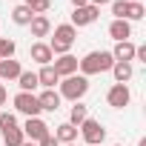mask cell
I'll return each mask as SVG.
<instances>
[{
    "label": "cell",
    "mask_w": 146,
    "mask_h": 146,
    "mask_svg": "<svg viewBox=\"0 0 146 146\" xmlns=\"http://www.w3.org/2000/svg\"><path fill=\"white\" fill-rule=\"evenodd\" d=\"M6 100H9V92H6V86H3V83H0V106H3Z\"/></svg>",
    "instance_id": "29"
},
{
    "label": "cell",
    "mask_w": 146,
    "mask_h": 146,
    "mask_svg": "<svg viewBox=\"0 0 146 146\" xmlns=\"http://www.w3.org/2000/svg\"><path fill=\"white\" fill-rule=\"evenodd\" d=\"M29 54H32V60H35V63H40V66H49V63L54 60V54H52V49H49V43H43V40H37V43H32V49H29Z\"/></svg>",
    "instance_id": "10"
},
{
    "label": "cell",
    "mask_w": 146,
    "mask_h": 146,
    "mask_svg": "<svg viewBox=\"0 0 146 146\" xmlns=\"http://www.w3.org/2000/svg\"><path fill=\"white\" fill-rule=\"evenodd\" d=\"M52 69L57 72V78H69V75H78V57L75 54H60L52 60Z\"/></svg>",
    "instance_id": "9"
},
{
    "label": "cell",
    "mask_w": 146,
    "mask_h": 146,
    "mask_svg": "<svg viewBox=\"0 0 146 146\" xmlns=\"http://www.w3.org/2000/svg\"><path fill=\"white\" fill-rule=\"evenodd\" d=\"M15 52H17L15 40H9V37H0V60H9V57H15Z\"/></svg>",
    "instance_id": "25"
},
{
    "label": "cell",
    "mask_w": 146,
    "mask_h": 146,
    "mask_svg": "<svg viewBox=\"0 0 146 146\" xmlns=\"http://www.w3.org/2000/svg\"><path fill=\"white\" fill-rule=\"evenodd\" d=\"M54 140L63 146V143H75L78 140V126H72V123H60L54 129Z\"/></svg>",
    "instance_id": "17"
},
{
    "label": "cell",
    "mask_w": 146,
    "mask_h": 146,
    "mask_svg": "<svg viewBox=\"0 0 146 146\" xmlns=\"http://www.w3.org/2000/svg\"><path fill=\"white\" fill-rule=\"evenodd\" d=\"M60 98H66V100H80L86 92H89V78H83V75H69V78H60Z\"/></svg>",
    "instance_id": "3"
},
{
    "label": "cell",
    "mask_w": 146,
    "mask_h": 146,
    "mask_svg": "<svg viewBox=\"0 0 146 146\" xmlns=\"http://www.w3.org/2000/svg\"><path fill=\"white\" fill-rule=\"evenodd\" d=\"M17 86H20V92H35L40 83H37V72H29V69H23L20 75H17Z\"/></svg>",
    "instance_id": "19"
},
{
    "label": "cell",
    "mask_w": 146,
    "mask_h": 146,
    "mask_svg": "<svg viewBox=\"0 0 146 146\" xmlns=\"http://www.w3.org/2000/svg\"><path fill=\"white\" fill-rule=\"evenodd\" d=\"M60 95L54 92V89H43L40 95H37V103H40V112H57L60 109Z\"/></svg>",
    "instance_id": "11"
},
{
    "label": "cell",
    "mask_w": 146,
    "mask_h": 146,
    "mask_svg": "<svg viewBox=\"0 0 146 146\" xmlns=\"http://www.w3.org/2000/svg\"><path fill=\"white\" fill-rule=\"evenodd\" d=\"M106 103H109L112 109H126V106L132 103V92H129V86H126V83H115V86L106 92Z\"/></svg>",
    "instance_id": "7"
},
{
    "label": "cell",
    "mask_w": 146,
    "mask_h": 146,
    "mask_svg": "<svg viewBox=\"0 0 146 146\" xmlns=\"http://www.w3.org/2000/svg\"><path fill=\"white\" fill-rule=\"evenodd\" d=\"M78 129H80V137H83L89 146H103V140H106V129H103V123H100V120L86 117Z\"/></svg>",
    "instance_id": "4"
},
{
    "label": "cell",
    "mask_w": 146,
    "mask_h": 146,
    "mask_svg": "<svg viewBox=\"0 0 146 146\" xmlns=\"http://www.w3.org/2000/svg\"><path fill=\"white\" fill-rule=\"evenodd\" d=\"M115 66V57L112 52H89L78 60V69L83 78H92V75H100V72H109Z\"/></svg>",
    "instance_id": "1"
},
{
    "label": "cell",
    "mask_w": 146,
    "mask_h": 146,
    "mask_svg": "<svg viewBox=\"0 0 146 146\" xmlns=\"http://www.w3.org/2000/svg\"><path fill=\"white\" fill-rule=\"evenodd\" d=\"M15 109L26 117H37L40 115V103H37V95L35 92H17L15 95Z\"/></svg>",
    "instance_id": "6"
},
{
    "label": "cell",
    "mask_w": 146,
    "mask_h": 146,
    "mask_svg": "<svg viewBox=\"0 0 146 146\" xmlns=\"http://www.w3.org/2000/svg\"><path fill=\"white\" fill-rule=\"evenodd\" d=\"M37 146H60V143H57V140H54V135H49V137H46V140H40V143H37Z\"/></svg>",
    "instance_id": "28"
},
{
    "label": "cell",
    "mask_w": 146,
    "mask_h": 146,
    "mask_svg": "<svg viewBox=\"0 0 146 146\" xmlns=\"http://www.w3.org/2000/svg\"><path fill=\"white\" fill-rule=\"evenodd\" d=\"M109 72L115 75V83H129V80H132V75H135L132 63H120V60H115V66H112Z\"/></svg>",
    "instance_id": "18"
},
{
    "label": "cell",
    "mask_w": 146,
    "mask_h": 146,
    "mask_svg": "<svg viewBox=\"0 0 146 146\" xmlns=\"http://www.w3.org/2000/svg\"><path fill=\"white\" fill-rule=\"evenodd\" d=\"M86 117H89V106H83V103L78 100L75 106H72V112H69V120H66V123H72V126H80Z\"/></svg>",
    "instance_id": "21"
},
{
    "label": "cell",
    "mask_w": 146,
    "mask_h": 146,
    "mask_svg": "<svg viewBox=\"0 0 146 146\" xmlns=\"http://www.w3.org/2000/svg\"><path fill=\"white\" fill-rule=\"evenodd\" d=\"M29 29H32V37H49V32H52V20H49L46 15H35L32 23H29Z\"/></svg>",
    "instance_id": "14"
},
{
    "label": "cell",
    "mask_w": 146,
    "mask_h": 146,
    "mask_svg": "<svg viewBox=\"0 0 146 146\" xmlns=\"http://www.w3.org/2000/svg\"><path fill=\"white\" fill-rule=\"evenodd\" d=\"M23 6H29L35 15H46L52 9V0H23Z\"/></svg>",
    "instance_id": "24"
},
{
    "label": "cell",
    "mask_w": 146,
    "mask_h": 146,
    "mask_svg": "<svg viewBox=\"0 0 146 146\" xmlns=\"http://www.w3.org/2000/svg\"><path fill=\"white\" fill-rule=\"evenodd\" d=\"M23 140H26V135H23L20 126H12V129L3 132V143H6V146H20Z\"/></svg>",
    "instance_id": "22"
},
{
    "label": "cell",
    "mask_w": 146,
    "mask_h": 146,
    "mask_svg": "<svg viewBox=\"0 0 146 146\" xmlns=\"http://www.w3.org/2000/svg\"><path fill=\"white\" fill-rule=\"evenodd\" d=\"M112 57L120 60V63H132V60H135V43H132V40H120V43H115Z\"/></svg>",
    "instance_id": "13"
},
{
    "label": "cell",
    "mask_w": 146,
    "mask_h": 146,
    "mask_svg": "<svg viewBox=\"0 0 146 146\" xmlns=\"http://www.w3.org/2000/svg\"><path fill=\"white\" fill-rule=\"evenodd\" d=\"M109 37H112L115 43L129 40V37H132V23H129V20H112V23H109Z\"/></svg>",
    "instance_id": "12"
},
{
    "label": "cell",
    "mask_w": 146,
    "mask_h": 146,
    "mask_svg": "<svg viewBox=\"0 0 146 146\" xmlns=\"http://www.w3.org/2000/svg\"><path fill=\"white\" fill-rule=\"evenodd\" d=\"M23 72V66L15 60V57H9V60H0V80H17V75Z\"/></svg>",
    "instance_id": "15"
},
{
    "label": "cell",
    "mask_w": 146,
    "mask_h": 146,
    "mask_svg": "<svg viewBox=\"0 0 146 146\" xmlns=\"http://www.w3.org/2000/svg\"><path fill=\"white\" fill-rule=\"evenodd\" d=\"M63 146H75V143H63Z\"/></svg>",
    "instance_id": "34"
},
{
    "label": "cell",
    "mask_w": 146,
    "mask_h": 146,
    "mask_svg": "<svg viewBox=\"0 0 146 146\" xmlns=\"http://www.w3.org/2000/svg\"><path fill=\"white\" fill-rule=\"evenodd\" d=\"M89 3H92V6H98V9H100V6H106V3H112V0H89Z\"/></svg>",
    "instance_id": "31"
},
{
    "label": "cell",
    "mask_w": 146,
    "mask_h": 146,
    "mask_svg": "<svg viewBox=\"0 0 146 146\" xmlns=\"http://www.w3.org/2000/svg\"><path fill=\"white\" fill-rule=\"evenodd\" d=\"M20 146H37V143H32V140H23V143H20Z\"/></svg>",
    "instance_id": "32"
},
{
    "label": "cell",
    "mask_w": 146,
    "mask_h": 146,
    "mask_svg": "<svg viewBox=\"0 0 146 146\" xmlns=\"http://www.w3.org/2000/svg\"><path fill=\"white\" fill-rule=\"evenodd\" d=\"M12 126H17V117H15L12 112H0V132H6V129H12Z\"/></svg>",
    "instance_id": "27"
},
{
    "label": "cell",
    "mask_w": 146,
    "mask_h": 146,
    "mask_svg": "<svg viewBox=\"0 0 146 146\" xmlns=\"http://www.w3.org/2000/svg\"><path fill=\"white\" fill-rule=\"evenodd\" d=\"M146 17V6L143 3H129V9H126V20L132 23V20H143Z\"/></svg>",
    "instance_id": "23"
},
{
    "label": "cell",
    "mask_w": 146,
    "mask_h": 146,
    "mask_svg": "<svg viewBox=\"0 0 146 146\" xmlns=\"http://www.w3.org/2000/svg\"><path fill=\"white\" fill-rule=\"evenodd\" d=\"M37 83H40L43 89H54V86L60 83V78H57V72L52 69V63H49V66H40V72H37Z\"/></svg>",
    "instance_id": "16"
},
{
    "label": "cell",
    "mask_w": 146,
    "mask_h": 146,
    "mask_svg": "<svg viewBox=\"0 0 146 146\" xmlns=\"http://www.w3.org/2000/svg\"><path fill=\"white\" fill-rule=\"evenodd\" d=\"M32 17H35V12H32L29 6H23V3L12 9V20H15L17 26H29V23H32Z\"/></svg>",
    "instance_id": "20"
},
{
    "label": "cell",
    "mask_w": 146,
    "mask_h": 146,
    "mask_svg": "<svg viewBox=\"0 0 146 146\" xmlns=\"http://www.w3.org/2000/svg\"><path fill=\"white\" fill-rule=\"evenodd\" d=\"M98 17H100V9L89 3V6H80V9L72 12V26H75V29H80V26H92Z\"/></svg>",
    "instance_id": "8"
},
{
    "label": "cell",
    "mask_w": 146,
    "mask_h": 146,
    "mask_svg": "<svg viewBox=\"0 0 146 146\" xmlns=\"http://www.w3.org/2000/svg\"><path fill=\"white\" fill-rule=\"evenodd\" d=\"M126 3H140V0H126Z\"/></svg>",
    "instance_id": "33"
},
{
    "label": "cell",
    "mask_w": 146,
    "mask_h": 146,
    "mask_svg": "<svg viewBox=\"0 0 146 146\" xmlns=\"http://www.w3.org/2000/svg\"><path fill=\"white\" fill-rule=\"evenodd\" d=\"M115 146H123V143H115Z\"/></svg>",
    "instance_id": "35"
},
{
    "label": "cell",
    "mask_w": 146,
    "mask_h": 146,
    "mask_svg": "<svg viewBox=\"0 0 146 146\" xmlns=\"http://www.w3.org/2000/svg\"><path fill=\"white\" fill-rule=\"evenodd\" d=\"M112 15H115V20H126V9H129V3L126 0H112Z\"/></svg>",
    "instance_id": "26"
},
{
    "label": "cell",
    "mask_w": 146,
    "mask_h": 146,
    "mask_svg": "<svg viewBox=\"0 0 146 146\" xmlns=\"http://www.w3.org/2000/svg\"><path fill=\"white\" fill-rule=\"evenodd\" d=\"M75 40H78V29L72 23H60V26H54V37L49 40V49H52V54L60 57V54H69Z\"/></svg>",
    "instance_id": "2"
},
{
    "label": "cell",
    "mask_w": 146,
    "mask_h": 146,
    "mask_svg": "<svg viewBox=\"0 0 146 146\" xmlns=\"http://www.w3.org/2000/svg\"><path fill=\"white\" fill-rule=\"evenodd\" d=\"M72 6H75V9H80V6H89V0H72Z\"/></svg>",
    "instance_id": "30"
},
{
    "label": "cell",
    "mask_w": 146,
    "mask_h": 146,
    "mask_svg": "<svg viewBox=\"0 0 146 146\" xmlns=\"http://www.w3.org/2000/svg\"><path fill=\"white\" fill-rule=\"evenodd\" d=\"M20 129H23L26 140H32V143H40V140H46V137L52 135V126H49L46 120H40V117H26V123H23Z\"/></svg>",
    "instance_id": "5"
}]
</instances>
